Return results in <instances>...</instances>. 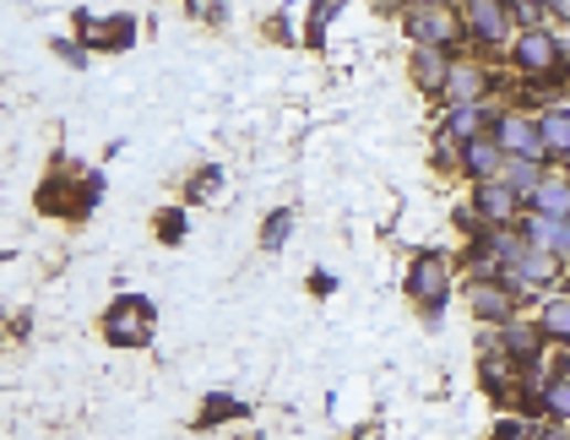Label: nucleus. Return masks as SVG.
Instances as JSON below:
<instances>
[{
	"label": "nucleus",
	"mask_w": 570,
	"mask_h": 440,
	"mask_svg": "<svg viewBox=\"0 0 570 440\" xmlns=\"http://www.w3.org/2000/svg\"><path fill=\"white\" fill-rule=\"evenodd\" d=\"M456 11H445L441 0H419V6H408V39L413 44H430V50H445L451 39H456Z\"/></svg>",
	"instance_id": "f257e3e1"
},
{
	"label": "nucleus",
	"mask_w": 570,
	"mask_h": 440,
	"mask_svg": "<svg viewBox=\"0 0 570 440\" xmlns=\"http://www.w3.org/2000/svg\"><path fill=\"white\" fill-rule=\"evenodd\" d=\"M408 294H413L424 311H445V300H451V272H445L441 255H419V261H413Z\"/></svg>",
	"instance_id": "f03ea898"
},
{
	"label": "nucleus",
	"mask_w": 570,
	"mask_h": 440,
	"mask_svg": "<svg viewBox=\"0 0 570 440\" xmlns=\"http://www.w3.org/2000/svg\"><path fill=\"white\" fill-rule=\"evenodd\" d=\"M560 39L549 33V28H521V39H516V50H510V61L521 65V71H555L560 65Z\"/></svg>",
	"instance_id": "7ed1b4c3"
},
{
	"label": "nucleus",
	"mask_w": 570,
	"mask_h": 440,
	"mask_svg": "<svg viewBox=\"0 0 570 440\" xmlns=\"http://www.w3.org/2000/svg\"><path fill=\"white\" fill-rule=\"evenodd\" d=\"M495 142L506 147V158H538L543 153V130L527 115H500L495 121Z\"/></svg>",
	"instance_id": "20e7f679"
},
{
	"label": "nucleus",
	"mask_w": 570,
	"mask_h": 440,
	"mask_svg": "<svg viewBox=\"0 0 570 440\" xmlns=\"http://www.w3.org/2000/svg\"><path fill=\"white\" fill-rule=\"evenodd\" d=\"M109 337L126 343V348L147 343V337H152V305H147V300H120V305L109 311Z\"/></svg>",
	"instance_id": "39448f33"
},
{
	"label": "nucleus",
	"mask_w": 570,
	"mask_h": 440,
	"mask_svg": "<svg viewBox=\"0 0 570 440\" xmlns=\"http://www.w3.org/2000/svg\"><path fill=\"white\" fill-rule=\"evenodd\" d=\"M467 305L484 315V321H516V289L500 283V277H478L467 289Z\"/></svg>",
	"instance_id": "423d86ee"
},
{
	"label": "nucleus",
	"mask_w": 570,
	"mask_h": 440,
	"mask_svg": "<svg viewBox=\"0 0 570 440\" xmlns=\"http://www.w3.org/2000/svg\"><path fill=\"white\" fill-rule=\"evenodd\" d=\"M484 87H489V71L473 61H451V76H445V104L451 109H462V104H478L484 98Z\"/></svg>",
	"instance_id": "0eeeda50"
},
{
	"label": "nucleus",
	"mask_w": 570,
	"mask_h": 440,
	"mask_svg": "<svg viewBox=\"0 0 570 440\" xmlns=\"http://www.w3.org/2000/svg\"><path fill=\"white\" fill-rule=\"evenodd\" d=\"M467 28L484 44H506L510 33V0H467Z\"/></svg>",
	"instance_id": "6e6552de"
},
{
	"label": "nucleus",
	"mask_w": 570,
	"mask_h": 440,
	"mask_svg": "<svg viewBox=\"0 0 570 440\" xmlns=\"http://www.w3.org/2000/svg\"><path fill=\"white\" fill-rule=\"evenodd\" d=\"M500 164H506V147H500L495 136H473V142L462 147V169H467V175H478V180H495V175H500Z\"/></svg>",
	"instance_id": "1a4fd4ad"
},
{
	"label": "nucleus",
	"mask_w": 570,
	"mask_h": 440,
	"mask_svg": "<svg viewBox=\"0 0 570 440\" xmlns=\"http://www.w3.org/2000/svg\"><path fill=\"white\" fill-rule=\"evenodd\" d=\"M555 277H560V255H549V251H527L506 272L510 289H521V283H538V289H543V283H555Z\"/></svg>",
	"instance_id": "9d476101"
},
{
	"label": "nucleus",
	"mask_w": 570,
	"mask_h": 440,
	"mask_svg": "<svg viewBox=\"0 0 570 440\" xmlns=\"http://www.w3.org/2000/svg\"><path fill=\"white\" fill-rule=\"evenodd\" d=\"M516 207H521V196H516L506 180H484V186H478V218H489V223H510V218H516Z\"/></svg>",
	"instance_id": "9b49d317"
},
{
	"label": "nucleus",
	"mask_w": 570,
	"mask_h": 440,
	"mask_svg": "<svg viewBox=\"0 0 570 440\" xmlns=\"http://www.w3.org/2000/svg\"><path fill=\"white\" fill-rule=\"evenodd\" d=\"M445 76H451V55L419 44V50H413V82H419L424 93H445Z\"/></svg>",
	"instance_id": "f8f14e48"
},
{
	"label": "nucleus",
	"mask_w": 570,
	"mask_h": 440,
	"mask_svg": "<svg viewBox=\"0 0 570 440\" xmlns=\"http://www.w3.org/2000/svg\"><path fill=\"white\" fill-rule=\"evenodd\" d=\"M532 212L570 223V180H543V186L532 190Z\"/></svg>",
	"instance_id": "ddd939ff"
},
{
	"label": "nucleus",
	"mask_w": 570,
	"mask_h": 440,
	"mask_svg": "<svg viewBox=\"0 0 570 440\" xmlns=\"http://www.w3.org/2000/svg\"><path fill=\"white\" fill-rule=\"evenodd\" d=\"M560 240H566V223H560V218H543V212L527 218V251L560 255Z\"/></svg>",
	"instance_id": "4468645a"
},
{
	"label": "nucleus",
	"mask_w": 570,
	"mask_h": 440,
	"mask_svg": "<svg viewBox=\"0 0 570 440\" xmlns=\"http://www.w3.org/2000/svg\"><path fill=\"white\" fill-rule=\"evenodd\" d=\"M538 343H543V326H527V321H506V348L521 359V365H532L538 359Z\"/></svg>",
	"instance_id": "2eb2a0df"
},
{
	"label": "nucleus",
	"mask_w": 570,
	"mask_h": 440,
	"mask_svg": "<svg viewBox=\"0 0 570 440\" xmlns=\"http://www.w3.org/2000/svg\"><path fill=\"white\" fill-rule=\"evenodd\" d=\"M473 136H484V104H462V109H451V126H445V142H473Z\"/></svg>",
	"instance_id": "dca6fc26"
},
{
	"label": "nucleus",
	"mask_w": 570,
	"mask_h": 440,
	"mask_svg": "<svg viewBox=\"0 0 570 440\" xmlns=\"http://www.w3.org/2000/svg\"><path fill=\"white\" fill-rule=\"evenodd\" d=\"M506 186L516 196H532V190L543 186V169H538V158H506Z\"/></svg>",
	"instance_id": "f3484780"
},
{
	"label": "nucleus",
	"mask_w": 570,
	"mask_h": 440,
	"mask_svg": "<svg viewBox=\"0 0 570 440\" xmlns=\"http://www.w3.org/2000/svg\"><path fill=\"white\" fill-rule=\"evenodd\" d=\"M543 337H560V343H570V294H555L549 305H543Z\"/></svg>",
	"instance_id": "a211bd4d"
},
{
	"label": "nucleus",
	"mask_w": 570,
	"mask_h": 440,
	"mask_svg": "<svg viewBox=\"0 0 570 440\" xmlns=\"http://www.w3.org/2000/svg\"><path fill=\"white\" fill-rule=\"evenodd\" d=\"M538 130H543V153H570V115H543L538 121Z\"/></svg>",
	"instance_id": "6ab92c4d"
},
{
	"label": "nucleus",
	"mask_w": 570,
	"mask_h": 440,
	"mask_svg": "<svg viewBox=\"0 0 570 440\" xmlns=\"http://www.w3.org/2000/svg\"><path fill=\"white\" fill-rule=\"evenodd\" d=\"M543 402H549V413H555V419H566V425H570V380L566 376L543 386Z\"/></svg>",
	"instance_id": "aec40b11"
},
{
	"label": "nucleus",
	"mask_w": 570,
	"mask_h": 440,
	"mask_svg": "<svg viewBox=\"0 0 570 440\" xmlns=\"http://www.w3.org/2000/svg\"><path fill=\"white\" fill-rule=\"evenodd\" d=\"M288 223H294L288 212H272V223H266V251H277V245L288 240Z\"/></svg>",
	"instance_id": "412c9836"
},
{
	"label": "nucleus",
	"mask_w": 570,
	"mask_h": 440,
	"mask_svg": "<svg viewBox=\"0 0 570 440\" xmlns=\"http://www.w3.org/2000/svg\"><path fill=\"white\" fill-rule=\"evenodd\" d=\"M549 11V0H516V17L527 22V28H538V17Z\"/></svg>",
	"instance_id": "4be33fe9"
},
{
	"label": "nucleus",
	"mask_w": 570,
	"mask_h": 440,
	"mask_svg": "<svg viewBox=\"0 0 570 440\" xmlns=\"http://www.w3.org/2000/svg\"><path fill=\"white\" fill-rule=\"evenodd\" d=\"M549 11H555V17H566V22H570V0H549Z\"/></svg>",
	"instance_id": "5701e85b"
},
{
	"label": "nucleus",
	"mask_w": 570,
	"mask_h": 440,
	"mask_svg": "<svg viewBox=\"0 0 570 440\" xmlns=\"http://www.w3.org/2000/svg\"><path fill=\"white\" fill-rule=\"evenodd\" d=\"M500 440H521V425H500Z\"/></svg>",
	"instance_id": "b1692460"
},
{
	"label": "nucleus",
	"mask_w": 570,
	"mask_h": 440,
	"mask_svg": "<svg viewBox=\"0 0 570 440\" xmlns=\"http://www.w3.org/2000/svg\"><path fill=\"white\" fill-rule=\"evenodd\" d=\"M538 440H570V430H538Z\"/></svg>",
	"instance_id": "393cba45"
},
{
	"label": "nucleus",
	"mask_w": 570,
	"mask_h": 440,
	"mask_svg": "<svg viewBox=\"0 0 570 440\" xmlns=\"http://www.w3.org/2000/svg\"><path fill=\"white\" fill-rule=\"evenodd\" d=\"M560 261H570V223H566V240H560Z\"/></svg>",
	"instance_id": "a878e982"
},
{
	"label": "nucleus",
	"mask_w": 570,
	"mask_h": 440,
	"mask_svg": "<svg viewBox=\"0 0 570 440\" xmlns=\"http://www.w3.org/2000/svg\"><path fill=\"white\" fill-rule=\"evenodd\" d=\"M560 376L570 380V348H566V354H560Z\"/></svg>",
	"instance_id": "bb28decb"
}]
</instances>
